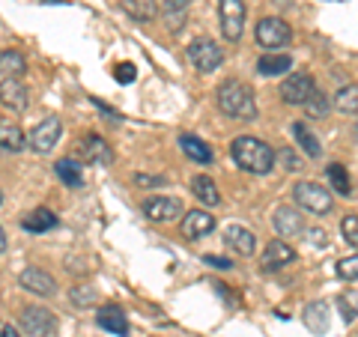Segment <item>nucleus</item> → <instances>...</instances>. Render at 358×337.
Masks as SVG:
<instances>
[{
	"mask_svg": "<svg viewBox=\"0 0 358 337\" xmlns=\"http://www.w3.org/2000/svg\"><path fill=\"white\" fill-rule=\"evenodd\" d=\"M230 155H233V162H236L245 173H254V176L272 173L275 159H278V152L268 147L266 141L251 138V134H242V138L233 141L230 143Z\"/></svg>",
	"mask_w": 358,
	"mask_h": 337,
	"instance_id": "f257e3e1",
	"label": "nucleus"
},
{
	"mask_svg": "<svg viewBox=\"0 0 358 337\" xmlns=\"http://www.w3.org/2000/svg\"><path fill=\"white\" fill-rule=\"evenodd\" d=\"M218 108H221V114L224 117H230V120H236V122H251L257 120V99H254V89L245 84V81H224L218 87Z\"/></svg>",
	"mask_w": 358,
	"mask_h": 337,
	"instance_id": "f03ea898",
	"label": "nucleus"
},
{
	"mask_svg": "<svg viewBox=\"0 0 358 337\" xmlns=\"http://www.w3.org/2000/svg\"><path fill=\"white\" fill-rule=\"evenodd\" d=\"M293 200H296L299 209H308V212H313V215H329V212L334 209L331 191H326L317 182H308V179H301V182L293 185Z\"/></svg>",
	"mask_w": 358,
	"mask_h": 337,
	"instance_id": "7ed1b4c3",
	"label": "nucleus"
},
{
	"mask_svg": "<svg viewBox=\"0 0 358 337\" xmlns=\"http://www.w3.org/2000/svg\"><path fill=\"white\" fill-rule=\"evenodd\" d=\"M254 39L260 48H266L268 54L281 51L284 45H289V39H293V30H289V24L284 18H260L254 27Z\"/></svg>",
	"mask_w": 358,
	"mask_h": 337,
	"instance_id": "20e7f679",
	"label": "nucleus"
},
{
	"mask_svg": "<svg viewBox=\"0 0 358 337\" xmlns=\"http://www.w3.org/2000/svg\"><path fill=\"white\" fill-rule=\"evenodd\" d=\"M218 21L227 42H239L245 33V3L242 0H218Z\"/></svg>",
	"mask_w": 358,
	"mask_h": 337,
	"instance_id": "39448f33",
	"label": "nucleus"
},
{
	"mask_svg": "<svg viewBox=\"0 0 358 337\" xmlns=\"http://www.w3.org/2000/svg\"><path fill=\"white\" fill-rule=\"evenodd\" d=\"M21 331L30 337H54L57 334V317L48 308H24L21 310Z\"/></svg>",
	"mask_w": 358,
	"mask_h": 337,
	"instance_id": "423d86ee",
	"label": "nucleus"
},
{
	"mask_svg": "<svg viewBox=\"0 0 358 337\" xmlns=\"http://www.w3.org/2000/svg\"><path fill=\"white\" fill-rule=\"evenodd\" d=\"M60 134H63L60 120L57 117H48V120H42V122L33 126V131L27 134V147L33 152H39V155H48L60 143Z\"/></svg>",
	"mask_w": 358,
	"mask_h": 337,
	"instance_id": "0eeeda50",
	"label": "nucleus"
},
{
	"mask_svg": "<svg viewBox=\"0 0 358 337\" xmlns=\"http://www.w3.org/2000/svg\"><path fill=\"white\" fill-rule=\"evenodd\" d=\"M188 60L194 63L197 72L209 75L224 63V48H218V42H212V39H194L188 45Z\"/></svg>",
	"mask_w": 358,
	"mask_h": 337,
	"instance_id": "6e6552de",
	"label": "nucleus"
},
{
	"mask_svg": "<svg viewBox=\"0 0 358 337\" xmlns=\"http://www.w3.org/2000/svg\"><path fill=\"white\" fill-rule=\"evenodd\" d=\"M313 89H317V84H313V78L308 72H293L289 78H284V84L278 93H281V99L287 105H305L313 96Z\"/></svg>",
	"mask_w": 358,
	"mask_h": 337,
	"instance_id": "1a4fd4ad",
	"label": "nucleus"
},
{
	"mask_svg": "<svg viewBox=\"0 0 358 337\" xmlns=\"http://www.w3.org/2000/svg\"><path fill=\"white\" fill-rule=\"evenodd\" d=\"M18 287L27 289V293H33V296H42V299H51L54 293H57V280L45 272V268H36V266H30L18 275Z\"/></svg>",
	"mask_w": 358,
	"mask_h": 337,
	"instance_id": "9d476101",
	"label": "nucleus"
},
{
	"mask_svg": "<svg viewBox=\"0 0 358 337\" xmlns=\"http://www.w3.org/2000/svg\"><path fill=\"white\" fill-rule=\"evenodd\" d=\"M141 209H143V215H147L150 221H159V224L176 221L179 215H185L182 200H176V197H150V200H143Z\"/></svg>",
	"mask_w": 358,
	"mask_h": 337,
	"instance_id": "9b49d317",
	"label": "nucleus"
},
{
	"mask_svg": "<svg viewBox=\"0 0 358 337\" xmlns=\"http://www.w3.org/2000/svg\"><path fill=\"white\" fill-rule=\"evenodd\" d=\"M272 227L281 239H296V236L305 233V221H301L299 209L293 206H278L275 215H272Z\"/></svg>",
	"mask_w": 358,
	"mask_h": 337,
	"instance_id": "f8f14e48",
	"label": "nucleus"
},
{
	"mask_svg": "<svg viewBox=\"0 0 358 337\" xmlns=\"http://www.w3.org/2000/svg\"><path fill=\"white\" fill-rule=\"evenodd\" d=\"M179 230H182L185 239H203L215 230V215H209L206 209H192L182 215V224H179Z\"/></svg>",
	"mask_w": 358,
	"mask_h": 337,
	"instance_id": "ddd939ff",
	"label": "nucleus"
},
{
	"mask_svg": "<svg viewBox=\"0 0 358 337\" xmlns=\"http://www.w3.org/2000/svg\"><path fill=\"white\" fill-rule=\"evenodd\" d=\"M289 263H296V251L289 248L284 239H272L263 251V272H278V268H287Z\"/></svg>",
	"mask_w": 358,
	"mask_h": 337,
	"instance_id": "4468645a",
	"label": "nucleus"
},
{
	"mask_svg": "<svg viewBox=\"0 0 358 337\" xmlns=\"http://www.w3.org/2000/svg\"><path fill=\"white\" fill-rule=\"evenodd\" d=\"M81 159H84V164L108 167L114 162V152H110V147L99 134H87V138H81Z\"/></svg>",
	"mask_w": 358,
	"mask_h": 337,
	"instance_id": "2eb2a0df",
	"label": "nucleus"
},
{
	"mask_svg": "<svg viewBox=\"0 0 358 337\" xmlns=\"http://www.w3.org/2000/svg\"><path fill=\"white\" fill-rule=\"evenodd\" d=\"M96 322H99V329H105L108 334L129 337V317H126V310L117 308V305L99 308V313H96Z\"/></svg>",
	"mask_w": 358,
	"mask_h": 337,
	"instance_id": "dca6fc26",
	"label": "nucleus"
},
{
	"mask_svg": "<svg viewBox=\"0 0 358 337\" xmlns=\"http://www.w3.org/2000/svg\"><path fill=\"white\" fill-rule=\"evenodd\" d=\"M224 242H227L239 257H251L257 251V236L248 227H239V224H230V227L224 230Z\"/></svg>",
	"mask_w": 358,
	"mask_h": 337,
	"instance_id": "f3484780",
	"label": "nucleus"
},
{
	"mask_svg": "<svg viewBox=\"0 0 358 337\" xmlns=\"http://www.w3.org/2000/svg\"><path fill=\"white\" fill-rule=\"evenodd\" d=\"M0 102H3V108L24 110L27 108V87L21 84L18 78H3V84H0Z\"/></svg>",
	"mask_w": 358,
	"mask_h": 337,
	"instance_id": "a211bd4d",
	"label": "nucleus"
},
{
	"mask_svg": "<svg viewBox=\"0 0 358 337\" xmlns=\"http://www.w3.org/2000/svg\"><path fill=\"white\" fill-rule=\"evenodd\" d=\"M301 322H305V329L310 334H326L329 331V308L326 301H310L301 313Z\"/></svg>",
	"mask_w": 358,
	"mask_h": 337,
	"instance_id": "6ab92c4d",
	"label": "nucleus"
},
{
	"mask_svg": "<svg viewBox=\"0 0 358 337\" xmlns=\"http://www.w3.org/2000/svg\"><path fill=\"white\" fill-rule=\"evenodd\" d=\"M293 69V57L289 54H266V57L257 60V72L263 78H275V75H284Z\"/></svg>",
	"mask_w": 358,
	"mask_h": 337,
	"instance_id": "aec40b11",
	"label": "nucleus"
},
{
	"mask_svg": "<svg viewBox=\"0 0 358 337\" xmlns=\"http://www.w3.org/2000/svg\"><path fill=\"white\" fill-rule=\"evenodd\" d=\"M179 147H182V152H185L192 162H197V164H212V150H209L200 138H194V134H179Z\"/></svg>",
	"mask_w": 358,
	"mask_h": 337,
	"instance_id": "412c9836",
	"label": "nucleus"
},
{
	"mask_svg": "<svg viewBox=\"0 0 358 337\" xmlns=\"http://www.w3.org/2000/svg\"><path fill=\"white\" fill-rule=\"evenodd\" d=\"M21 227H24L27 233H48L57 227V215H54L51 209H36V212H30V215H24V221H21Z\"/></svg>",
	"mask_w": 358,
	"mask_h": 337,
	"instance_id": "4be33fe9",
	"label": "nucleus"
},
{
	"mask_svg": "<svg viewBox=\"0 0 358 337\" xmlns=\"http://www.w3.org/2000/svg\"><path fill=\"white\" fill-rule=\"evenodd\" d=\"M192 194H194V197H197V200H200V203H203V206H218V203H221L218 185L212 182L209 176H203V173L192 179Z\"/></svg>",
	"mask_w": 358,
	"mask_h": 337,
	"instance_id": "5701e85b",
	"label": "nucleus"
},
{
	"mask_svg": "<svg viewBox=\"0 0 358 337\" xmlns=\"http://www.w3.org/2000/svg\"><path fill=\"white\" fill-rule=\"evenodd\" d=\"M0 72H3V78H21L27 72V63L15 48H3L0 51Z\"/></svg>",
	"mask_w": 358,
	"mask_h": 337,
	"instance_id": "b1692460",
	"label": "nucleus"
},
{
	"mask_svg": "<svg viewBox=\"0 0 358 337\" xmlns=\"http://www.w3.org/2000/svg\"><path fill=\"white\" fill-rule=\"evenodd\" d=\"M326 176H329V185L334 194H341V197H350L352 194V182H350V173H346V167L343 164H329L326 167Z\"/></svg>",
	"mask_w": 358,
	"mask_h": 337,
	"instance_id": "393cba45",
	"label": "nucleus"
},
{
	"mask_svg": "<svg viewBox=\"0 0 358 337\" xmlns=\"http://www.w3.org/2000/svg\"><path fill=\"white\" fill-rule=\"evenodd\" d=\"M54 173H57V179L66 188H81L84 185L81 167H78V162H72V159H63V162L54 164Z\"/></svg>",
	"mask_w": 358,
	"mask_h": 337,
	"instance_id": "a878e982",
	"label": "nucleus"
},
{
	"mask_svg": "<svg viewBox=\"0 0 358 337\" xmlns=\"http://www.w3.org/2000/svg\"><path fill=\"white\" fill-rule=\"evenodd\" d=\"M293 134H296L299 147L305 150V155H310V159H320V155H322V147H320L317 134H313V131L305 126V122H293Z\"/></svg>",
	"mask_w": 358,
	"mask_h": 337,
	"instance_id": "bb28decb",
	"label": "nucleus"
},
{
	"mask_svg": "<svg viewBox=\"0 0 358 337\" xmlns=\"http://www.w3.org/2000/svg\"><path fill=\"white\" fill-rule=\"evenodd\" d=\"M0 141H3V150L6 152H21V150L27 147L24 131H21L15 122H3V126H0Z\"/></svg>",
	"mask_w": 358,
	"mask_h": 337,
	"instance_id": "cd10ccee",
	"label": "nucleus"
},
{
	"mask_svg": "<svg viewBox=\"0 0 358 337\" xmlns=\"http://www.w3.org/2000/svg\"><path fill=\"white\" fill-rule=\"evenodd\" d=\"M122 9L138 21H152L159 15V3L155 0H122Z\"/></svg>",
	"mask_w": 358,
	"mask_h": 337,
	"instance_id": "c85d7f7f",
	"label": "nucleus"
},
{
	"mask_svg": "<svg viewBox=\"0 0 358 337\" xmlns=\"http://www.w3.org/2000/svg\"><path fill=\"white\" fill-rule=\"evenodd\" d=\"M334 108L341 114H358V84H346L334 93Z\"/></svg>",
	"mask_w": 358,
	"mask_h": 337,
	"instance_id": "c756f323",
	"label": "nucleus"
},
{
	"mask_svg": "<svg viewBox=\"0 0 358 337\" xmlns=\"http://www.w3.org/2000/svg\"><path fill=\"white\" fill-rule=\"evenodd\" d=\"M331 105H334V102H329V96H326V93L313 89V96H310L301 108H305V114H308L310 120H326V117H329V110H331Z\"/></svg>",
	"mask_w": 358,
	"mask_h": 337,
	"instance_id": "7c9ffc66",
	"label": "nucleus"
},
{
	"mask_svg": "<svg viewBox=\"0 0 358 337\" xmlns=\"http://www.w3.org/2000/svg\"><path fill=\"white\" fill-rule=\"evenodd\" d=\"M338 308H341L343 322H355L358 320V289H346L338 299Z\"/></svg>",
	"mask_w": 358,
	"mask_h": 337,
	"instance_id": "2f4dec72",
	"label": "nucleus"
},
{
	"mask_svg": "<svg viewBox=\"0 0 358 337\" xmlns=\"http://www.w3.org/2000/svg\"><path fill=\"white\" fill-rule=\"evenodd\" d=\"M69 299H72V305H78V308H90V305H96L99 296H96L93 287H72Z\"/></svg>",
	"mask_w": 358,
	"mask_h": 337,
	"instance_id": "473e14b6",
	"label": "nucleus"
},
{
	"mask_svg": "<svg viewBox=\"0 0 358 337\" xmlns=\"http://www.w3.org/2000/svg\"><path fill=\"white\" fill-rule=\"evenodd\" d=\"M341 236L346 239V245H352V248L358 251V215H346L341 221Z\"/></svg>",
	"mask_w": 358,
	"mask_h": 337,
	"instance_id": "72a5a7b5",
	"label": "nucleus"
},
{
	"mask_svg": "<svg viewBox=\"0 0 358 337\" xmlns=\"http://www.w3.org/2000/svg\"><path fill=\"white\" fill-rule=\"evenodd\" d=\"M338 278H343V280H358V254H352V257H343V260H338Z\"/></svg>",
	"mask_w": 358,
	"mask_h": 337,
	"instance_id": "f704fd0d",
	"label": "nucleus"
},
{
	"mask_svg": "<svg viewBox=\"0 0 358 337\" xmlns=\"http://www.w3.org/2000/svg\"><path fill=\"white\" fill-rule=\"evenodd\" d=\"M278 159H281V164H284V171H301V162H299V155L289 150V147H281L278 150Z\"/></svg>",
	"mask_w": 358,
	"mask_h": 337,
	"instance_id": "c9c22d12",
	"label": "nucleus"
},
{
	"mask_svg": "<svg viewBox=\"0 0 358 337\" xmlns=\"http://www.w3.org/2000/svg\"><path fill=\"white\" fill-rule=\"evenodd\" d=\"M114 78H117L120 84H131L134 78H138V69H134L131 63H120V66H117V75H114Z\"/></svg>",
	"mask_w": 358,
	"mask_h": 337,
	"instance_id": "e433bc0d",
	"label": "nucleus"
},
{
	"mask_svg": "<svg viewBox=\"0 0 358 337\" xmlns=\"http://www.w3.org/2000/svg\"><path fill=\"white\" fill-rule=\"evenodd\" d=\"M308 236H310V245H313V248H326V245H329V236H326V230H320V227L308 230Z\"/></svg>",
	"mask_w": 358,
	"mask_h": 337,
	"instance_id": "4c0bfd02",
	"label": "nucleus"
},
{
	"mask_svg": "<svg viewBox=\"0 0 358 337\" xmlns=\"http://www.w3.org/2000/svg\"><path fill=\"white\" fill-rule=\"evenodd\" d=\"M192 0H164V13H185Z\"/></svg>",
	"mask_w": 358,
	"mask_h": 337,
	"instance_id": "58836bf2",
	"label": "nucleus"
},
{
	"mask_svg": "<svg viewBox=\"0 0 358 337\" xmlns=\"http://www.w3.org/2000/svg\"><path fill=\"white\" fill-rule=\"evenodd\" d=\"M134 182H138V185H164L167 179L164 176H143V173H138V176H134Z\"/></svg>",
	"mask_w": 358,
	"mask_h": 337,
	"instance_id": "ea45409f",
	"label": "nucleus"
},
{
	"mask_svg": "<svg viewBox=\"0 0 358 337\" xmlns=\"http://www.w3.org/2000/svg\"><path fill=\"white\" fill-rule=\"evenodd\" d=\"M203 263L215 266V268H233V263H230V260H224V257H212V254H206V257H203Z\"/></svg>",
	"mask_w": 358,
	"mask_h": 337,
	"instance_id": "a19ab883",
	"label": "nucleus"
},
{
	"mask_svg": "<svg viewBox=\"0 0 358 337\" xmlns=\"http://www.w3.org/2000/svg\"><path fill=\"white\" fill-rule=\"evenodd\" d=\"M0 337H21V334L13 329V325H3V334H0Z\"/></svg>",
	"mask_w": 358,
	"mask_h": 337,
	"instance_id": "79ce46f5",
	"label": "nucleus"
},
{
	"mask_svg": "<svg viewBox=\"0 0 358 337\" xmlns=\"http://www.w3.org/2000/svg\"><path fill=\"white\" fill-rule=\"evenodd\" d=\"M6 248H9V245H6V230H3V233H0V251L6 254Z\"/></svg>",
	"mask_w": 358,
	"mask_h": 337,
	"instance_id": "37998d69",
	"label": "nucleus"
}]
</instances>
